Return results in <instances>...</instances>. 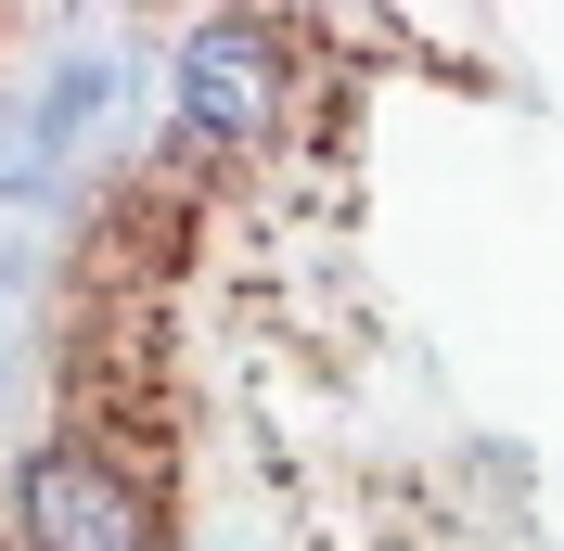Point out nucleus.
<instances>
[{
  "instance_id": "f257e3e1",
  "label": "nucleus",
  "mask_w": 564,
  "mask_h": 551,
  "mask_svg": "<svg viewBox=\"0 0 564 551\" xmlns=\"http://www.w3.org/2000/svg\"><path fill=\"white\" fill-rule=\"evenodd\" d=\"M0 39H13V26H0Z\"/></svg>"
}]
</instances>
